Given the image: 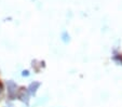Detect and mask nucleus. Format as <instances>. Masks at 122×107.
Here are the masks:
<instances>
[{
  "instance_id": "obj_1",
  "label": "nucleus",
  "mask_w": 122,
  "mask_h": 107,
  "mask_svg": "<svg viewBox=\"0 0 122 107\" xmlns=\"http://www.w3.org/2000/svg\"><path fill=\"white\" fill-rule=\"evenodd\" d=\"M8 92H9L10 97H14L16 94V84L13 81H8Z\"/></svg>"
},
{
  "instance_id": "obj_3",
  "label": "nucleus",
  "mask_w": 122,
  "mask_h": 107,
  "mask_svg": "<svg viewBox=\"0 0 122 107\" xmlns=\"http://www.w3.org/2000/svg\"><path fill=\"white\" fill-rule=\"evenodd\" d=\"M19 98L20 100H22L23 102H26V104H28V95L27 93H26V91L25 89H21V91H20V93H19Z\"/></svg>"
},
{
  "instance_id": "obj_4",
  "label": "nucleus",
  "mask_w": 122,
  "mask_h": 107,
  "mask_svg": "<svg viewBox=\"0 0 122 107\" xmlns=\"http://www.w3.org/2000/svg\"><path fill=\"white\" fill-rule=\"evenodd\" d=\"M22 75H23L24 77H27V76H29V71H28V70H24V71L22 72Z\"/></svg>"
},
{
  "instance_id": "obj_2",
  "label": "nucleus",
  "mask_w": 122,
  "mask_h": 107,
  "mask_svg": "<svg viewBox=\"0 0 122 107\" xmlns=\"http://www.w3.org/2000/svg\"><path fill=\"white\" fill-rule=\"evenodd\" d=\"M40 87V82L38 81H34L32 83L29 84V87H28V91H29L31 94H36V92H37V89Z\"/></svg>"
},
{
  "instance_id": "obj_5",
  "label": "nucleus",
  "mask_w": 122,
  "mask_h": 107,
  "mask_svg": "<svg viewBox=\"0 0 122 107\" xmlns=\"http://www.w3.org/2000/svg\"><path fill=\"white\" fill-rule=\"evenodd\" d=\"M1 92H2V84L0 83V93H1Z\"/></svg>"
}]
</instances>
